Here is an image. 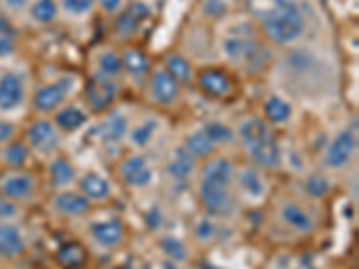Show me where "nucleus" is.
I'll return each mask as SVG.
<instances>
[{
	"instance_id": "obj_19",
	"label": "nucleus",
	"mask_w": 359,
	"mask_h": 269,
	"mask_svg": "<svg viewBox=\"0 0 359 269\" xmlns=\"http://www.w3.org/2000/svg\"><path fill=\"white\" fill-rule=\"evenodd\" d=\"M24 251V239L17 226L0 223V255L2 257H18Z\"/></svg>"
},
{
	"instance_id": "obj_40",
	"label": "nucleus",
	"mask_w": 359,
	"mask_h": 269,
	"mask_svg": "<svg viewBox=\"0 0 359 269\" xmlns=\"http://www.w3.org/2000/svg\"><path fill=\"white\" fill-rule=\"evenodd\" d=\"M62 6L67 13L79 17V15H85L92 9L94 0H62Z\"/></svg>"
},
{
	"instance_id": "obj_23",
	"label": "nucleus",
	"mask_w": 359,
	"mask_h": 269,
	"mask_svg": "<svg viewBox=\"0 0 359 269\" xmlns=\"http://www.w3.org/2000/svg\"><path fill=\"white\" fill-rule=\"evenodd\" d=\"M79 187H81V194H85L88 200L101 201L110 196V184L97 172H88L83 176Z\"/></svg>"
},
{
	"instance_id": "obj_30",
	"label": "nucleus",
	"mask_w": 359,
	"mask_h": 269,
	"mask_svg": "<svg viewBox=\"0 0 359 269\" xmlns=\"http://www.w3.org/2000/svg\"><path fill=\"white\" fill-rule=\"evenodd\" d=\"M121 62H123V69L131 76H144L149 69V60L139 49H128L121 57Z\"/></svg>"
},
{
	"instance_id": "obj_5",
	"label": "nucleus",
	"mask_w": 359,
	"mask_h": 269,
	"mask_svg": "<svg viewBox=\"0 0 359 269\" xmlns=\"http://www.w3.org/2000/svg\"><path fill=\"white\" fill-rule=\"evenodd\" d=\"M358 147V140L352 131L345 130L336 137L331 142V146L327 147L325 156H323V163L329 169H341L345 167L351 160V156L355 153Z\"/></svg>"
},
{
	"instance_id": "obj_1",
	"label": "nucleus",
	"mask_w": 359,
	"mask_h": 269,
	"mask_svg": "<svg viewBox=\"0 0 359 269\" xmlns=\"http://www.w3.org/2000/svg\"><path fill=\"white\" fill-rule=\"evenodd\" d=\"M221 50L229 62L248 67V70L261 69L268 57V53L255 40L253 29L248 24H239L226 31L221 40Z\"/></svg>"
},
{
	"instance_id": "obj_20",
	"label": "nucleus",
	"mask_w": 359,
	"mask_h": 269,
	"mask_svg": "<svg viewBox=\"0 0 359 269\" xmlns=\"http://www.w3.org/2000/svg\"><path fill=\"white\" fill-rule=\"evenodd\" d=\"M203 181H210V184L223 185V187H230L233 179V167L232 163L226 158H214L208 163H205L203 167Z\"/></svg>"
},
{
	"instance_id": "obj_44",
	"label": "nucleus",
	"mask_w": 359,
	"mask_h": 269,
	"mask_svg": "<svg viewBox=\"0 0 359 269\" xmlns=\"http://www.w3.org/2000/svg\"><path fill=\"white\" fill-rule=\"evenodd\" d=\"M196 233L200 239H208V237L212 235V224L208 223V221H203V223L198 224Z\"/></svg>"
},
{
	"instance_id": "obj_18",
	"label": "nucleus",
	"mask_w": 359,
	"mask_h": 269,
	"mask_svg": "<svg viewBox=\"0 0 359 269\" xmlns=\"http://www.w3.org/2000/svg\"><path fill=\"white\" fill-rule=\"evenodd\" d=\"M194 165H196V158L185 147H176L175 151H172L171 160H169L168 172L176 181H184V179H187L192 174Z\"/></svg>"
},
{
	"instance_id": "obj_7",
	"label": "nucleus",
	"mask_w": 359,
	"mask_h": 269,
	"mask_svg": "<svg viewBox=\"0 0 359 269\" xmlns=\"http://www.w3.org/2000/svg\"><path fill=\"white\" fill-rule=\"evenodd\" d=\"M74 81L72 78H62L60 81L45 85L38 90L33 97V104L38 111H54L69 95L70 88H72Z\"/></svg>"
},
{
	"instance_id": "obj_41",
	"label": "nucleus",
	"mask_w": 359,
	"mask_h": 269,
	"mask_svg": "<svg viewBox=\"0 0 359 269\" xmlns=\"http://www.w3.org/2000/svg\"><path fill=\"white\" fill-rule=\"evenodd\" d=\"M15 216H17V207L6 198H0V221L11 219Z\"/></svg>"
},
{
	"instance_id": "obj_34",
	"label": "nucleus",
	"mask_w": 359,
	"mask_h": 269,
	"mask_svg": "<svg viewBox=\"0 0 359 269\" xmlns=\"http://www.w3.org/2000/svg\"><path fill=\"white\" fill-rule=\"evenodd\" d=\"M239 184H241V187L253 198H261L262 192H264L262 179L259 178L257 172H253L252 169H246V171H243L241 174H239Z\"/></svg>"
},
{
	"instance_id": "obj_25",
	"label": "nucleus",
	"mask_w": 359,
	"mask_h": 269,
	"mask_svg": "<svg viewBox=\"0 0 359 269\" xmlns=\"http://www.w3.org/2000/svg\"><path fill=\"white\" fill-rule=\"evenodd\" d=\"M49 176L54 187H69L76 181V169L67 158H56L49 165Z\"/></svg>"
},
{
	"instance_id": "obj_6",
	"label": "nucleus",
	"mask_w": 359,
	"mask_h": 269,
	"mask_svg": "<svg viewBox=\"0 0 359 269\" xmlns=\"http://www.w3.org/2000/svg\"><path fill=\"white\" fill-rule=\"evenodd\" d=\"M27 142L40 155H50L60 144V134L50 120L40 118L27 127Z\"/></svg>"
},
{
	"instance_id": "obj_4",
	"label": "nucleus",
	"mask_w": 359,
	"mask_h": 269,
	"mask_svg": "<svg viewBox=\"0 0 359 269\" xmlns=\"http://www.w3.org/2000/svg\"><path fill=\"white\" fill-rule=\"evenodd\" d=\"M117 99V85L114 79L95 74L86 81L85 86V101L95 113L107 111Z\"/></svg>"
},
{
	"instance_id": "obj_22",
	"label": "nucleus",
	"mask_w": 359,
	"mask_h": 269,
	"mask_svg": "<svg viewBox=\"0 0 359 269\" xmlns=\"http://www.w3.org/2000/svg\"><path fill=\"white\" fill-rule=\"evenodd\" d=\"M86 120H88V117L78 106H65L57 110L54 115V126H57L62 131H67V133H72V131L83 127Z\"/></svg>"
},
{
	"instance_id": "obj_46",
	"label": "nucleus",
	"mask_w": 359,
	"mask_h": 269,
	"mask_svg": "<svg viewBox=\"0 0 359 269\" xmlns=\"http://www.w3.org/2000/svg\"><path fill=\"white\" fill-rule=\"evenodd\" d=\"M4 2L9 9H15V11H18V9H22L25 4H27L29 0H4Z\"/></svg>"
},
{
	"instance_id": "obj_8",
	"label": "nucleus",
	"mask_w": 359,
	"mask_h": 269,
	"mask_svg": "<svg viewBox=\"0 0 359 269\" xmlns=\"http://www.w3.org/2000/svg\"><path fill=\"white\" fill-rule=\"evenodd\" d=\"M118 174L124 179V184L133 188L147 187L153 179V171L147 165V160L140 155H133L124 160L118 167Z\"/></svg>"
},
{
	"instance_id": "obj_43",
	"label": "nucleus",
	"mask_w": 359,
	"mask_h": 269,
	"mask_svg": "<svg viewBox=\"0 0 359 269\" xmlns=\"http://www.w3.org/2000/svg\"><path fill=\"white\" fill-rule=\"evenodd\" d=\"M99 4L104 13H117L123 8V0H99Z\"/></svg>"
},
{
	"instance_id": "obj_15",
	"label": "nucleus",
	"mask_w": 359,
	"mask_h": 269,
	"mask_svg": "<svg viewBox=\"0 0 359 269\" xmlns=\"http://www.w3.org/2000/svg\"><path fill=\"white\" fill-rule=\"evenodd\" d=\"M90 235L102 248H114L123 241L124 228L118 219L99 221V223L90 224Z\"/></svg>"
},
{
	"instance_id": "obj_24",
	"label": "nucleus",
	"mask_w": 359,
	"mask_h": 269,
	"mask_svg": "<svg viewBox=\"0 0 359 269\" xmlns=\"http://www.w3.org/2000/svg\"><path fill=\"white\" fill-rule=\"evenodd\" d=\"M86 257H88V255H86V249L83 248L79 242H67V244H63L56 253L57 262L70 269L83 268L86 262Z\"/></svg>"
},
{
	"instance_id": "obj_16",
	"label": "nucleus",
	"mask_w": 359,
	"mask_h": 269,
	"mask_svg": "<svg viewBox=\"0 0 359 269\" xmlns=\"http://www.w3.org/2000/svg\"><path fill=\"white\" fill-rule=\"evenodd\" d=\"M54 207L63 216H83L90 210V200L81 192L63 191L54 200Z\"/></svg>"
},
{
	"instance_id": "obj_14",
	"label": "nucleus",
	"mask_w": 359,
	"mask_h": 269,
	"mask_svg": "<svg viewBox=\"0 0 359 269\" xmlns=\"http://www.w3.org/2000/svg\"><path fill=\"white\" fill-rule=\"evenodd\" d=\"M180 94V85L168 74V70H156L149 79V95L158 104H171Z\"/></svg>"
},
{
	"instance_id": "obj_13",
	"label": "nucleus",
	"mask_w": 359,
	"mask_h": 269,
	"mask_svg": "<svg viewBox=\"0 0 359 269\" xmlns=\"http://www.w3.org/2000/svg\"><path fill=\"white\" fill-rule=\"evenodd\" d=\"M25 88L17 74L8 72L0 78V111H13L22 104Z\"/></svg>"
},
{
	"instance_id": "obj_36",
	"label": "nucleus",
	"mask_w": 359,
	"mask_h": 269,
	"mask_svg": "<svg viewBox=\"0 0 359 269\" xmlns=\"http://www.w3.org/2000/svg\"><path fill=\"white\" fill-rule=\"evenodd\" d=\"M156 120H146L144 124H140V126L135 127L133 131H131V144L137 147H144L149 144V140L153 139V133H155L156 130Z\"/></svg>"
},
{
	"instance_id": "obj_29",
	"label": "nucleus",
	"mask_w": 359,
	"mask_h": 269,
	"mask_svg": "<svg viewBox=\"0 0 359 269\" xmlns=\"http://www.w3.org/2000/svg\"><path fill=\"white\" fill-rule=\"evenodd\" d=\"M286 2L287 0H246V9L253 18L264 22L266 18L273 17Z\"/></svg>"
},
{
	"instance_id": "obj_11",
	"label": "nucleus",
	"mask_w": 359,
	"mask_h": 269,
	"mask_svg": "<svg viewBox=\"0 0 359 269\" xmlns=\"http://www.w3.org/2000/svg\"><path fill=\"white\" fill-rule=\"evenodd\" d=\"M198 85L208 97L223 99L232 92L229 74L221 69H205L198 74Z\"/></svg>"
},
{
	"instance_id": "obj_27",
	"label": "nucleus",
	"mask_w": 359,
	"mask_h": 269,
	"mask_svg": "<svg viewBox=\"0 0 359 269\" xmlns=\"http://www.w3.org/2000/svg\"><path fill=\"white\" fill-rule=\"evenodd\" d=\"M185 149H187L189 153H191L194 158H207L208 155H212L214 153V147H216V144L212 142V140L208 139L207 134H205V131H194V133H191L187 137V140H185Z\"/></svg>"
},
{
	"instance_id": "obj_9",
	"label": "nucleus",
	"mask_w": 359,
	"mask_h": 269,
	"mask_svg": "<svg viewBox=\"0 0 359 269\" xmlns=\"http://www.w3.org/2000/svg\"><path fill=\"white\" fill-rule=\"evenodd\" d=\"M0 194L9 201H27L34 194V179L25 172H13L0 181Z\"/></svg>"
},
{
	"instance_id": "obj_3",
	"label": "nucleus",
	"mask_w": 359,
	"mask_h": 269,
	"mask_svg": "<svg viewBox=\"0 0 359 269\" xmlns=\"http://www.w3.org/2000/svg\"><path fill=\"white\" fill-rule=\"evenodd\" d=\"M262 29H264L266 36L275 43L286 45L294 41L297 38L302 36L304 29H306V20L293 0H287L286 4L282 6L273 17L266 18L261 22Z\"/></svg>"
},
{
	"instance_id": "obj_35",
	"label": "nucleus",
	"mask_w": 359,
	"mask_h": 269,
	"mask_svg": "<svg viewBox=\"0 0 359 269\" xmlns=\"http://www.w3.org/2000/svg\"><path fill=\"white\" fill-rule=\"evenodd\" d=\"M29 156V149L25 144L22 142H11L8 144L4 151V158L6 162L11 165V167H22L25 162H27Z\"/></svg>"
},
{
	"instance_id": "obj_45",
	"label": "nucleus",
	"mask_w": 359,
	"mask_h": 269,
	"mask_svg": "<svg viewBox=\"0 0 359 269\" xmlns=\"http://www.w3.org/2000/svg\"><path fill=\"white\" fill-rule=\"evenodd\" d=\"M13 53V45L9 41V38L0 36V56H8Z\"/></svg>"
},
{
	"instance_id": "obj_38",
	"label": "nucleus",
	"mask_w": 359,
	"mask_h": 269,
	"mask_svg": "<svg viewBox=\"0 0 359 269\" xmlns=\"http://www.w3.org/2000/svg\"><path fill=\"white\" fill-rule=\"evenodd\" d=\"M201 11L210 20H219V18H223L229 13V4L224 0H203Z\"/></svg>"
},
{
	"instance_id": "obj_33",
	"label": "nucleus",
	"mask_w": 359,
	"mask_h": 269,
	"mask_svg": "<svg viewBox=\"0 0 359 269\" xmlns=\"http://www.w3.org/2000/svg\"><path fill=\"white\" fill-rule=\"evenodd\" d=\"M203 131L214 144H229L236 139L233 131L230 130L226 124L217 123V120H214V123H208L207 126L203 127Z\"/></svg>"
},
{
	"instance_id": "obj_26",
	"label": "nucleus",
	"mask_w": 359,
	"mask_h": 269,
	"mask_svg": "<svg viewBox=\"0 0 359 269\" xmlns=\"http://www.w3.org/2000/svg\"><path fill=\"white\" fill-rule=\"evenodd\" d=\"M264 115L266 118H268V123L271 124L287 123L291 117L290 102L284 101L282 97H277V95H271V97L264 102Z\"/></svg>"
},
{
	"instance_id": "obj_31",
	"label": "nucleus",
	"mask_w": 359,
	"mask_h": 269,
	"mask_svg": "<svg viewBox=\"0 0 359 269\" xmlns=\"http://www.w3.org/2000/svg\"><path fill=\"white\" fill-rule=\"evenodd\" d=\"M31 17L38 24H50L57 17L56 0H36L31 6Z\"/></svg>"
},
{
	"instance_id": "obj_21",
	"label": "nucleus",
	"mask_w": 359,
	"mask_h": 269,
	"mask_svg": "<svg viewBox=\"0 0 359 269\" xmlns=\"http://www.w3.org/2000/svg\"><path fill=\"white\" fill-rule=\"evenodd\" d=\"M280 214H282V219H284V223L290 224L291 228L297 230V232L307 233V232H313L314 230L313 217H311L309 214L304 210V208L298 207V205H294V203L284 205Z\"/></svg>"
},
{
	"instance_id": "obj_39",
	"label": "nucleus",
	"mask_w": 359,
	"mask_h": 269,
	"mask_svg": "<svg viewBox=\"0 0 359 269\" xmlns=\"http://www.w3.org/2000/svg\"><path fill=\"white\" fill-rule=\"evenodd\" d=\"M331 188V184L325 176H311L306 181V192L311 198H323Z\"/></svg>"
},
{
	"instance_id": "obj_10",
	"label": "nucleus",
	"mask_w": 359,
	"mask_h": 269,
	"mask_svg": "<svg viewBox=\"0 0 359 269\" xmlns=\"http://www.w3.org/2000/svg\"><path fill=\"white\" fill-rule=\"evenodd\" d=\"M200 200L208 212L216 214V216L226 214L230 207H232V198H230L229 187L203 181V179H201L200 185Z\"/></svg>"
},
{
	"instance_id": "obj_12",
	"label": "nucleus",
	"mask_w": 359,
	"mask_h": 269,
	"mask_svg": "<svg viewBox=\"0 0 359 269\" xmlns=\"http://www.w3.org/2000/svg\"><path fill=\"white\" fill-rule=\"evenodd\" d=\"M149 15H151V11H149V8H147L144 2H131V4L115 18V33L121 38L131 36Z\"/></svg>"
},
{
	"instance_id": "obj_2",
	"label": "nucleus",
	"mask_w": 359,
	"mask_h": 269,
	"mask_svg": "<svg viewBox=\"0 0 359 269\" xmlns=\"http://www.w3.org/2000/svg\"><path fill=\"white\" fill-rule=\"evenodd\" d=\"M239 139L253 162L264 169H275L280 163V147L271 137L268 124L261 118H248L239 126Z\"/></svg>"
},
{
	"instance_id": "obj_42",
	"label": "nucleus",
	"mask_w": 359,
	"mask_h": 269,
	"mask_svg": "<svg viewBox=\"0 0 359 269\" xmlns=\"http://www.w3.org/2000/svg\"><path fill=\"white\" fill-rule=\"evenodd\" d=\"M15 131H17V127L13 126L11 123H8V120H0V144L9 142V140L15 137Z\"/></svg>"
},
{
	"instance_id": "obj_17",
	"label": "nucleus",
	"mask_w": 359,
	"mask_h": 269,
	"mask_svg": "<svg viewBox=\"0 0 359 269\" xmlns=\"http://www.w3.org/2000/svg\"><path fill=\"white\" fill-rule=\"evenodd\" d=\"M97 131L102 142H107V144L121 142L128 133L126 115H123L121 111H111V113H108V117L99 124Z\"/></svg>"
},
{
	"instance_id": "obj_32",
	"label": "nucleus",
	"mask_w": 359,
	"mask_h": 269,
	"mask_svg": "<svg viewBox=\"0 0 359 269\" xmlns=\"http://www.w3.org/2000/svg\"><path fill=\"white\" fill-rule=\"evenodd\" d=\"M97 63H99V70H101L99 74L107 76V78L114 79L115 76H118V74L123 72V62H121V57H118L115 53H111V50L102 53L101 56H99Z\"/></svg>"
},
{
	"instance_id": "obj_28",
	"label": "nucleus",
	"mask_w": 359,
	"mask_h": 269,
	"mask_svg": "<svg viewBox=\"0 0 359 269\" xmlns=\"http://www.w3.org/2000/svg\"><path fill=\"white\" fill-rule=\"evenodd\" d=\"M165 67H168V74L175 79L176 83H191L192 79V69H191V63L182 57L180 54H169L168 60H165Z\"/></svg>"
},
{
	"instance_id": "obj_37",
	"label": "nucleus",
	"mask_w": 359,
	"mask_h": 269,
	"mask_svg": "<svg viewBox=\"0 0 359 269\" xmlns=\"http://www.w3.org/2000/svg\"><path fill=\"white\" fill-rule=\"evenodd\" d=\"M160 248H162V251L168 257H171L176 262H184L187 258V248H185L184 242L175 239V237H165V239H162Z\"/></svg>"
}]
</instances>
